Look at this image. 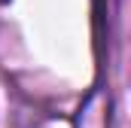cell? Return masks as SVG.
<instances>
[{
	"label": "cell",
	"instance_id": "obj_1",
	"mask_svg": "<svg viewBox=\"0 0 131 128\" xmlns=\"http://www.w3.org/2000/svg\"><path fill=\"white\" fill-rule=\"evenodd\" d=\"M110 125V116H107V98L104 92H92L85 98V104L79 107V116H76V128H107Z\"/></svg>",
	"mask_w": 131,
	"mask_h": 128
}]
</instances>
